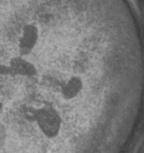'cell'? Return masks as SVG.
Returning <instances> with one entry per match:
<instances>
[{
    "label": "cell",
    "instance_id": "obj_1",
    "mask_svg": "<svg viewBox=\"0 0 144 153\" xmlns=\"http://www.w3.org/2000/svg\"><path fill=\"white\" fill-rule=\"evenodd\" d=\"M35 123L41 137L54 142L61 135L64 120L60 111L55 106L41 104L36 110Z\"/></svg>",
    "mask_w": 144,
    "mask_h": 153
},
{
    "label": "cell",
    "instance_id": "obj_2",
    "mask_svg": "<svg viewBox=\"0 0 144 153\" xmlns=\"http://www.w3.org/2000/svg\"><path fill=\"white\" fill-rule=\"evenodd\" d=\"M42 40V28L34 20L25 21L19 32L16 38V54L29 57L38 48Z\"/></svg>",
    "mask_w": 144,
    "mask_h": 153
},
{
    "label": "cell",
    "instance_id": "obj_3",
    "mask_svg": "<svg viewBox=\"0 0 144 153\" xmlns=\"http://www.w3.org/2000/svg\"><path fill=\"white\" fill-rule=\"evenodd\" d=\"M38 68L36 64L29 59V57L15 54L9 59L0 64V75L19 76L24 79H32L38 75Z\"/></svg>",
    "mask_w": 144,
    "mask_h": 153
},
{
    "label": "cell",
    "instance_id": "obj_4",
    "mask_svg": "<svg viewBox=\"0 0 144 153\" xmlns=\"http://www.w3.org/2000/svg\"><path fill=\"white\" fill-rule=\"evenodd\" d=\"M84 89V81L79 76L74 75L69 78L60 86L59 95L65 102H71L77 100Z\"/></svg>",
    "mask_w": 144,
    "mask_h": 153
},
{
    "label": "cell",
    "instance_id": "obj_5",
    "mask_svg": "<svg viewBox=\"0 0 144 153\" xmlns=\"http://www.w3.org/2000/svg\"><path fill=\"white\" fill-rule=\"evenodd\" d=\"M7 111V107L6 105V102L0 97V122L5 119Z\"/></svg>",
    "mask_w": 144,
    "mask_h": 153
}]
</instances>
